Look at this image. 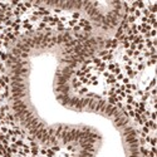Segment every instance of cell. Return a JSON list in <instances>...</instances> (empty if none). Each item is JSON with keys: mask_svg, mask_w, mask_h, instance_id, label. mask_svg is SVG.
Returning a JSON list of instances; mask_svg holds the SVG:
<instances>
[{"mask_svg": "<svg viewBox=\"0 0 157 157\" xmlns=\"http://www.w3.org/2000/svg\"><path fill=\"white\" fill-rule=\"evenodd\" d=\"M45 6L84 14L90 23L103 30L113 29L121 18L122 3L118 2H49Z\"/></svg>", "mask_w": 157, "mask_h": 157, "instance_id": "cell-1", "label": "cell"}]
</instances>
